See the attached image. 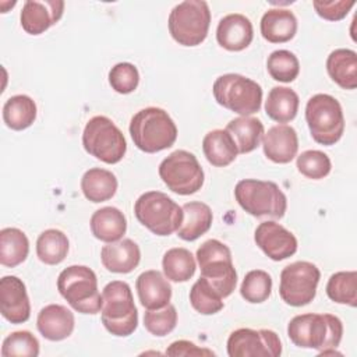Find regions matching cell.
<instances>
[{
	"label": "cell",
	"mask_w": 357,
	"mask_h": 357,
	"mask_svg": "<svg viewBox=\"0 0 357 357\" xmlns=\"http://www.w3.org/2000/svg\"><path fill=\"white\" fill-rule=\"evenodd\" d=\"M343 324L332 314L296 315L287 325L289 339L298 347L319 351L336 349L342 340Z\"/></svg>",
	"instance_id": "cell-1"
},
{
	"label": "cell",
	"mask_w": 357,
	"mask_h": 357,
	"mask_svg": "<svg viewBox=\"0 0 357 357\" xmlns=\"http://www.w3.org/2000/svg\"><path fill=\"white\" fill-rule=\"evenodd\" d=\"M130 135L139 151L155 153L170 148L176 142L177 127L166 110L151 106L132 116Z\"/></svg>",
	"instance_id": "cell-2"
},
{
	"label": "cell",
	"mask_w": 357,
	"mask_h": 357,
	"mask_svg": "<svg viewBox=\"0 0 357 357\" xmlns=\"http://www.w3.org/2000/svg\"><path fill=\"white\" fill-rule=\"evenodd\" d=\"M102 324L114 336H130L138 325V311L131 287L121 280H113L102 291Z\"/></svg>",
	"instance_id": "cell-3"
},
{
	"label": "cell",
	"mask_w": 357,
	"mask_h": 357,
	"mask_svg": "<svg viewBox=\"0 0 357 357\" xmlns=\"http://www.w3.org/2000/svg\"><path fill=\"white\" fill-rule=\"evenodd\" d=\"M57 289L61 297L81 314H98L102 310L96 275L85 265L63 269L57 278Z\"/></svg>",
	"instance_id": "cell-4"
},
{
	"label": "cell",
	"mask_w": 357,
	"mask_h": 357,
	"mask_svg": "<svg viewBox=\"0 0 357 357\" xmlns=\"http://www.w3.org/2000/svg\"><path fill=\"white\" fill-rule=\"evenodd\" d=\"M234 197L238 205L255 218L271 216L280 219L287 209V198L273 181L240 180L234 187Z\"/></svg>",
	"instance_id": "cell-5"
},
{
	"label": "cell",
	"mask_w": 357,
	"mask_h": 357,
	"mask_svg": "<svg viewBox=\"0 0 357 357\" xmlns=\"http://www.w3.org/2000/svg\"><path fill=\"white\" fill-rule=\"evenodd\" d=\"M138 222L156 236H170L183 222V209L170 197L160 191H148L134 204Z\"/></svg>",
	"instance_id": "cell-6"
},
{
	"label": "cell",
	"mask_w": 357,
	"mask_h": 357,
	"mask_svg": "<svg viewBox=\"0 0 357 357\" xmlns=\"http://www.w3.org/2000/svg\"><path fill=\"white\" fill-rule=\"evenodd\" d=\"M201 276L219 293L222 298L230 296L237 284V272L233 265L230 248L216 238L206 240L197 250Z\"/></svg>",
	"instance_id": "cell-7"
},
{
	"label": "cell",
	"mask_w": 357,
	"mask_h": 357,
	"mask_svg": "<svg viewBox=\"0 0 357 357\" xmlns=\"http://www.w3.org/2000/svg\"><path fill=\"white\" fill-rule=\"evenodd\" d=\"M305 120L312 139L321 145H335L344 132L342 106L328 93H317L308 99Z\"/></svg>",
	"instance_id": "cell-8"
},
{
	"label": "cell",
	"mask_w": 357,
	"mask_h": 357,
	"mask_svg": "<svg viewBox=\"0 0 357 357\" xmlns=\"http://www.w3.org/2000/svg\"><path fill=\"white\" fill-rule=\"evenodd\" d=\"M172 38L183 46L201 45L209 31L211 11L204 0H185L173 7L167 20Z\"/></svg>",
	"instance_id": "cell-9"
},
{
	"label": "cell",
	"mask_w": 357,
	"mask_h": 357,
	"mask_svg": "<svg viewBox=\"0 0 357 357\" xmlns=\"http://www.w3.org/2000/svg\"><path fill=\"white\" fill-rule=\"evenodd\" d=\"M212 92L220 106L241 116L254 114L261 109L262 88L244 75L230 73L218 77Z\"/></svg>",
	"instance_id": "cell-10"
},
{
	"label": "cell",
	"mask_w": 357,
	"mask_h": 357,
	"mask_svg": "<svg viewBox=\"0 0 357 357\" xmlns=\"http://www.w3.org/2000/svg\"><path fill=\"white\" fill-rule=\"evenodd\" d=\"M82 145L89 155L107 165L119 163L127 151L121 130L106 116L89 119L82 132Z\"/></svg>",
	"instance_id": "cell-11"
},
{
	"label": "cell",
	"mask_w": 357,
	"mask_h": 357,
	"mask_svg": "<svg viewBox=\"0 0 357 357\" xmlns=\"http://www.w3.org/2000/svg\"><path fill=\"white\" fill-rule=\"evenodd\" d=\"M159 176L167 188L178 195H190L201 190L204 170L197 156L188 151L177 149L159 165Z\"/></svg>",
	"instance_id": "cell-12"
},
{
	"label": "cell",
	"mask_w": 357,
	"mask_h": 357,
	"mask_svg": "<svg viewBox=\"0 0 357 357\" xmlns=\"http://www.w3.org/2000/svg\"><path fill=\"white\" fill-rule=\"evenodd\" d=\"M319 279L321 272L312 262H293L280 272L279 294L291 307L307 305L315 298Z\"/></svg>",
	"instance_id": "cell-13"
},
{
	"label": "cell",
	"mask_w": 357,
	"mask_h": 357,
	"mask_svg": "<svg viewBox=\"0 0 357 357\" xmlns=\"http://www.w3.org/2000/svg\"><path fill=\"white\" fill-rule=\"evenodd\" d=\"M227 354L230 357H279L282 343L271 329L240 328L227 339Z\"/></svg>",
	"instance_id": "cell-14"
},
{
	"label": "cell",
	"mask_w": 357,
	"mask_h": 357,
	"mask_svg": "<svg viewBox=\"0 0 357 357\" xmlns=\"http://www.w3.org/2000/svg\"><path fill=\"white\" fill-rule=\"evenodd\" d=\"M257 245L272 261H283L297 251V238L282 225L268 220L257 226L254 233Z\"/></svg>",
	"instance_id": "cell-15"
},
{
	"label": "cell",
	"mask_w": 357,
	"mask_h": 357,
	"mask_svg": "<svg viewBox=\"0 0 357 357\" xmlns=\"http://www.w3.org/2000/svg\"><path fill=\"white\" fill-rule=\"evenodd\" d=\"M0 312L11 324H22L29 319L31 303L20 278L8 275L0 279Z\"/></svg>",
	"instance_id": "cell-16"
},
{
	"label": "cell",
	"mask_w": 357,
	"mask_h": 357,
	"mask_svg": "<svg viewBox=\"0 0 357 357\" xmlns=\"http://www.w3.org/2000/svg\"><path fill=\"white\" fill-rule=\"evenodd\" d=\"M64 1L61 0H28L24 3L20 21L29 35H40L63 17Z\"/></svg>",
	"instance_id": "cell-17"
},
{
	"label": "cell",
	"mask_w": 357,
	"mask_h": 357,
	"mask_svg": "<svg viewBox=\"0 0 357 357\" xmlns=\"http://www.w3.org/2000/svg\"><path fill=\"white\" fill-rule=\"evenodd\" d=\"M254 38V28L243 14L233 13L225 15L216 28L218 43L229 52H240L250 46Z\"/></svg>",
	"instance_id": "cell-18"
},
{
	"label": "cell",
	"mask_w": 357,
	"mask_h": 357,
	"mask_svg": "<svg viewBox=\"0 0 357 357\" xmlns=\"http://www.w3.org/2000/svg\"><path fill=\"white\" fill-rule=\"evenodd\" d=\"M265 156L275 163H289L298 151L297 132L291 126L278 124L268 130L262 137Z\"/></svg>",
	"instance_id": "cell-19"
},
{
	"label": "cell",
	"mask_w": 357,
	"mask_h": 357,
	"mask_svg": "<svg viewBox=\"0 0 357 357\" xmlns=\"http://www.w3.org/2000/svg\"><path fill=\"white\" fill-rule=\"evenodd\" d=\"M75 325L74 314L64 305L49 304L43 307L36 318V326L40 335L52 342L67 339Z\"/></svg>",
	"instance_id": "cell-20"
},
{
	"label": "cell",
	"mask_w": 357,
	"mask_h": 357,
	"mask_svg": "<svg viewBox=\"0 0 357 357\" xmlns=\"http://www.w3.org/2000/svg\"><path fill=\"white\" fill-rule=\"evenodd\" d=\"M100 261L109 272L130 273L138 266L141 251L135 241L123 238L103 245L100 250Z\"/></svg>",
	"instance_id": "cell-21"
},
{
	"label": "cell",
	"mask_w": 357,
	"mask_h": 357,
	"mask_svg": "<svg viewBox=\"0 0 357 357\" xmlns=\"http://www.w3.org/2000/svg\"><path fill=\"white\" fill-rule=\"evenodd\" d=\"M138 298L146 310L162 308L172 298V286L167 279L155 269L142 272L135 282Z\"/></svg>",
	"instance_id": "cell-22"
},
{
	"label": "cell",
	"mask_w": 357,
	"mask_h": 357,
	"mask_svg": "<svg viewBox=\"0 0 357 357\" xmlns=\"http://www.w3.org/2000/svg\"><path fill=\"white\" fill-rule=\"evenodd\" d=\"M261 33L271 43H284L297 32V18L287 8H269L261 18Z\"/></svg>",
	"instance_id": "cell-23"
},
{
	"label": "cell",
	"mask_w": 357,
	"mask_h": 357,
	"mask_svg": "<svg viewBox=\"0 0 357 357\" xmlns=\"http://www.w3.org/2000/svg\"><path fill=\"white\" fill-rule=\"evenodd\" d=\"M92 234L105 243H114L121 240L127 230V220L124 213L114 206H105L95 211L91 216Z\"/></svg>",
	"instance_id": "cell-24"
},
{
	"label": "cell",
	"mask_w": 357,
	"mask_h": 357,
	"mask_svg": "<svg viewBox=\"0 0 357 357\" xmlns=\"http://www.w3.org/2000/svg\"><path fill=\"white\" fill-rule=\"evenodd\" d=\"M183 222L177 230V236L184 241H194L205 234L212 226L211 208L199 201H191L181 206Z\"/></svg>",
	"instance_id": "cell-25"
},
{
	"label": "cell",
	"mask_w": 357,
	"mask_h": 357,
	"mask_svg": "<svg viewBox=\"0 0 357 357\" xmlns=\"http://www.w3.org/2000/svg\"><path fill=\"white\" fill-rule=\"evenodd\" d=\"M326 71L343 89L357 86V54L350 49H336L326 59Z\"/></svg>",
	"instance_id": "cell-26"
},
{
	"label": "cell",
	"mask_w": 357,
	"mask_h": 357,
	"mask_svg": "<svg viewBox=\"0 0 357 357\" xmlns=\"http://www.w3.org/2000/svg\"><path fill=\"white\" fill-rule=\"evenodd\" d=\"M202 151L206 160L216 167L229 166L237 158V146L226 130H212L202 139Z\"/></svg>",
	"instance_id": "cell-27"
},
{
	"label": "cell",
	"mask_w": 357,
	"mask_h": 357,
	"mask_svg": "<svg viewBox=\"0 0 357 357\" xmlns=\"http://www.w3.org/2000/svg\"><path fill=\"white\" fill-rule=\"evenodd\" d=\"M225 130L233 137L238 153H248L257 149L265 134L262 121L250 116L230 120Z\"/></svg>",
	"instance_id": "cell-28"
},
{
	"label": "cell",
	"mask_w": 357,
	"mask_h": 357,
	"mask_svg": "<svg viewBox=\"0 0 357 357\" xmlns=\"http://www.w3.org/2000/svg\"><path fill=\"white\" fill-rule=\"evenodd\" d=\"M81 190L88 201L95 204L103 202L116 194L117 178L110 170L92 167L84 173L81 178Z\"/></svg>",
	"instance_id": "cell-29"
},
{
	"label": "cell",
	"mask_w": 357,
	"mask_h": 357,
	"mask_svg": "<svg viewBox=\"0 0 357 357\" xmlns=\"http://www.w3.org/2000/svg\"><path fill=\"white\" fill-rule=\"evenodd\" d=\"M298 95L287 86H273L265 102V112L269 119L278 123L291 121L298 112Z\"/></svg>",
	"instance_id": "cell-30"
},
{
	"label": "cell",
	"mask_w": 357,
	"mask_h": 357,
	"mask_svg": "<svg viewBox=\"0 0 357 357\" xmlns=\"http://www.w3.org/2000/svg\"><path fill=\"white\" fill-rule=\"evenodd\" d=\"M29 252V241L25 233L17 227L0 230V264L14 268L22 264Z\"/></svg>",
	"instance_id": "cell-31"
},
{
	"label": "cell",
	"mask_w": 357,
	"mask_h": 357,
	"mask_svg": "<svg viewBox=\"0 0 357 357\" xmlns=\"http://www.w3.org/2000/svg\"><path fill=\"white\" fill-rule=\"evenodd\" d=\"M36 119V103L28 95H14L3 106V120L11 130L21 131L32 126Z\"/></svg>",
	"instance_id": "cell-32"
},
{
	"label": "cell",
	"mask_w": 357,
	"mask_h": 357,
	"mask_svg": "<svg viewBox=\"0 0 357 357\" xmlns=\"http://www.w3.org/2000/svg\"><path fill=\"white\" fill-rule=\"evenodd\" d=\"M70 248L67 236L57 229L42 231L36 240V255L46 265H57L64 261Z\"/></svg>",
	"instance_id": "cell-33"
},
{
	"label": "cell",
	"mask_w": 357,
	"mask_h": 357,
	"mask_svg": "<svg viewBox=\"0 0 357 357\" xmlns=\"http://www.w3.org/2000/svg\"><path fill=\"white\" fill-rule=\"evenodd\" d=\"M165 276L172 282H187L195 273V259L192 254L183 247H174L165 252L162 259Z\"/></svg>",
	"instance_id": "cell-34"
},
{
	"label": "cell",
	"mask_w": 357,
	"mask_h": 357,
	"mask_svg": "<svg viewBox=\"0 0 357 357\" xmlns=\"http://www.w3.org/2000/svg\"><path fill=\"white\" fill-rule=\"evenodd\" d=\"M328 297L337 304L357 305V272L342 271L331 275L326 283Z\"/></svg>",
	"instance_id": "cell-35"
},
{
	"label": "cell",
	"mask_w": 357,
	"mask_h": 357,
	"mask_svg": "<svg viewBox=\"0 0 357 357\" xmlns=\"http://www.w3.org/2000/svg\"><path fill=\"white\" fill-rule=\"evenodd\" d=\"M190 303L202 315H212L223 308L222 297L202 276H199L190 290Z\"/></svg>",
	"instance_id": "cell-36"
},
{
	"label": "cell",
	"mask_w": 357,
	"mask_h": 357,
	"mask_svg": "<svg viewBox=\"0 0 357 357\" xmlns=\"http://www.w3.org/2000/svg\"><path fill=\"white\" fill-rule=\"evenodd\" d=\"M266 70L275 81L291 82L300 73V63L294 53L280 49L269 54L266 60Z\"/></svg>",
	"instance_id": "cell-37"
},
{
	"label": "cell",
	"mask_w": 357,
	"mask_h": 357,
	"mask_svg": "<svg viewBox=\"0 0 357 357\" xmlns=\"http://www.w3.org/2000/svg\"><path fill=\"white\" fill-rule=\"evenodd\" d=\"M272 291V278L262 269L250 271L240 286L241 297L252 304L264 303L269 298Z\"/></svg>",
	"instance_id": "cell-38"
},
{
	"label": "cell",
	"mask_w": 357,
	"mask_h": 357,
	"mask_svg": "<svg viewBox=\"0 0 357 357\" xmlns=\"http://www.w3.org/2000/svg\"><path fill=\"white\" fill-rule=\"evenodd\" d=\"M39 354V342L29 331H17L10 333L1 344L3 357H36Z\"/></svg>",
	"instance_id": "cell-39"
},
{
	"label": "cell",
	"mask_w": 357,
	"mask_h": 357,
	"mask_svg": "<svg viewBox=\"0 0 357 357\" xmlns=\"http://www.w3.org/2000/svg\"><path fill=\"white\" fill-rule=\"evenodd\" d=\"M177 325V311L176 307L167 304L162 308L148 310L144 314L145 329L155 336H166Z\"/></svg>",
	"instance_id": "cell-40"
},
{
	"label": "cell",
	"mask_w": 357,
	"mask_h": 357,
	"mask_svg": "<svg viewBox=\"0 0 357 357\" xmlns=\"http://www.w3.org/2000/svg\"><path fill=\"white\" fill-rule=\"evenodd\" d=\"M297 169L303 176L312 180H319L329 174L332 163L326 153L317 149H310L297 156Z\"/></svg>",
	"instance_id": "cell-41"
},
{
	"label": "cell",
	"mask_w": 357,
	"mask_h": 357,
	"mask_svg": "<svg viewBox=\"0 0 357 357\" xmlns=\"http://www.w3.org/2000/svg\"><path fill=\"white\" fill-rule=\"evenodd\" d=\"M139 73L131 63H117L109 71V84L119 93H131L137 89Z\"/></svg>",
	"instance_id": "cell-42"
},
{
	"label": "cell",
	"mask_w": 357,
	"mask_h": 357,
	"mask_svg": "<svg viewBox=\"0 0 357 357\" xmlns=\"http://www.w3.org/2000/svg\"><path fill=\"white\" fill-rule=\"evenodd\" d=\"M354 4V0H315L312 3L317 14L328 21L343 20Z\"/></svg>",
	"instance_id": "cell-43"
},
{
	"label": "cell",
	"mask_w": 357,
	"mask_h": 357,
	"mask_svg": "<svg viewBox=\"0 0 357 357\" xmlns=\"http://www.w3.org/2000/svg\"><path fill=\"white\" fill-rule=\"evenodd\" d=\"M167 356H215L209 349H202L190 340H176L166 349Z\"/></svg>",
	"instance_id": "cell-44"
}]
</instances>
